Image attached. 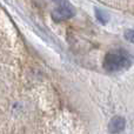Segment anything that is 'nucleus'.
Segmentation results:
<instances>
[{
	"label": "nucleus",
	"mask_w": 134,
	"mask_h": 134,
	"mask_svg": "<svg viewBox=\"0 0 134 134\" xmlns=\"http://www.w3.org/2000/svg\"><path fill=\"white\" fill-rule=\"evenodd\" d=\"M126 126V120L122 116H113L108 124V130L111 133H120Z\"/></svg>",
	"instance_id": "obj_3"
},
{
	"label": "nucleus",
	"mask_w": 134,
	"mask_h": 134,
	"mask_svg": "<svg viewBox=\"0 0 134 134\" xmlns=\"http://www.w3.org/2000/svg\"><path fill=\"white\" fill-rule=\"evenodd\" d=\"M74 11L72 5L68 1H58L57 6L54 7L53 12H52V16L55 21H63L66 19L73 16Z\"/></svg>",
	"instance_id": "obj_2"
},
{
	"label": "nucleus",
	"mask_w": 134,
	"mask_h": 134,
	"mask_svg": "<svg viewBox=\"0 0 134 134\" xmlns=\"http://www.w3.org/2000/svg\"><path fill=\"white\" fill-rule=\"evenodd\" d=\"M95 15H97L98 20L102 24H106L107 21H108V14H107L105 11H102V9L95 8Z\"/></svg>",
	"instance_id": "obj_4"
},
{
	"label": "nucleus",
	"mask_w": 134,
	"mask_h": 134,
	"mask_svg": "<svg viewBox=\"0 0 134 134\" xmlns=\"http://www.w3.org/2000/svg\"><path fill=\"white\" fill-rule=\"evenodd\" d=\"M125 39L130 42H134V30H126L125 31Z\"/></svg>",
	"instance_id": "obj_5"
},
{
	"label": "nucleus",
	"mask_w": 134,
	"mask_h": 134,
	"mask_svg": "<svg viewBox=\"0 0 134 134\" xmlns=\"http://www.w3.org/2000/svg\"><path fill=\"white\" fill-rule=\"evenodd\" d=\"M131 65V60L126 54L121 52L107 53L104 59V68L108 72H116Z\"/></svg>",
	"instance_id": "obj_1"
}]
</instances>
